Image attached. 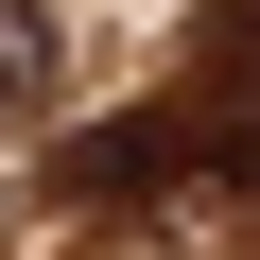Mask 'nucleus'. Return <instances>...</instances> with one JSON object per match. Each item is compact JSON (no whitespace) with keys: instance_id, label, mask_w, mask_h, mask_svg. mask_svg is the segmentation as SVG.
<instances>
[{"instance_id":"obj_1","label":"nucleus","mask_w":260,"mask_h":260,"mask_svg":"<svg viewBox=\"0 0 260 260\" xmlns=\"http://www.w3.org/2000/svg\"><path fill=\"white\" fill-rule=\"evenodd\" d=\"M35 87V0H0V104Z\"/></svg>"}]
</instances>
